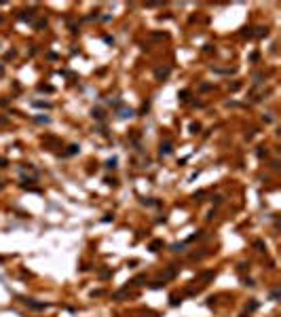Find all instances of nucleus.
<instances>
[{
    "label": "nucleus",
    "instance_id": "obj_5",
    "mask_svg": "<svg viewBox=\"0 0 281 317\" xmlns=\"http://www.w3.org/2000/svg\"><path fill=\"white\" fill-rule=\"evenodd\" d=\"M119 116H121V119H127V116H133V110H131V108H121V110H119Z\"/></svg>",
    "mask_w": 281,
    "mask_h": 317
},
{
    "label": "nucleus",
    "instance_id": "obj_7",
    "mask_svg": "<svg viewBox=\"0 0 281 317\" xmlns=\"http://www.w3.org/2000/svg\"><path fill=\"white\" fill-rule=\"evenodd\" d=\"M32 17H34L32 11H21V13H19V19H23V21H30Z\"/></svg>",
    "mask_w": 281,
    "mask_h": 317
},
{
    "label": "nucleus",
    "instance_id": "obj_12",
    "mask_svg": "<svg viewBox=\"0 0 281 317\" xmlns=\"http://www.w3.org/2000/svg\"><path fill=\"white\" fill-rule=\"evenodd\" d=\"M199 129H201V125H199V123H192V125H190V133H199Z\"/></svg>",
    "mask_w": 281,
    "mask_h": 317
},
{
    "label": "nucleus",
    "instance_id": "obj_15",
    "mask_svg": "<svg viewBox=\"0 0 281 317\" xmlns=\"http://www.w3.org/2000/svg\"><path fill=\"white\" fill-rule=\"evenodd\" d=\"M180 302H182V300H180L178 296H171V302H169V304H171V306H178Z\"/></svg>",
    "mask_w": 281,
    "mask_h": 317
},
{
    "label": "nucleus",
    "instance_id": "obj_1",
    "mask_svg": "<svg viewBox=\"0 0 281 317\" xmlns=\"http://www.w3.org/2000/svg\"><path fill=\"white\" fill-rule=\"evenodd\" d=\"M23 302H25V304H28V306H30V309H36V311H40V309H44V306H47V304H44V302H34V300H32V298H25V300H23Z\"/></svg>",
    "mask_w": 281,
    "mask_h": 317
},
{
    "label": "nucleus",
    "instance_id": "obj_16",
    "mask_svg": "<svg viewBox=\"0 0 281 317\" xmlns=\"http://www.w3.org/2000/svg\"><path fill=\"white\" fill-rule=\"evenodd\" d=\"M106 167H108V169H114V167H116V159H110V161L106 163Z\"/></svg>",
    "mask_w": 281,
    "mask_h": 317
},
{
    "label": "nucleus",
    "instance_id": "obj_11",
    "mask_svg": "<svg viewBox=\"0 0 281 317\" xmlns=\"http://www.w3.org/2000/svg\"><path fill=\"white\" fill-rule=\"evenodd\" d=\"M32 106H36V108H51L49 102H32Z\"/></svg>",
    "mask_w": 281,
    "mask_h": 317
},
{
    "label": "nucleus",
    "instance_id": "obj_9",
    "mask_svg": "<svg viewBox=\"0 0 281 317\" xmlns=\"http://www.w3.org/2000/svg\"><path fill=\"white\" fill-rule=\"evenodd\" d=\"M184 245L186 243H174V245H171V252H184Z\"/></svg>",
    "mask_w": 281,
    "mask_h": 317
},
{
    "label": "nucleus",
    "instance_id": "obj_3",
    "mask_svg": "<svg viewBox=\"0 0 281 317\" xmlns=\"http://www.w3.org/2000/svg\"><path fill=\"white\" fill-rule=\"evenodd\" d=\"M169 72H171L169 68H159V70H157V78H159V80L167 78V76H169Z\"/></svg>",
    "mask_w": 281,
    "mask_h": 317
},
{
    "label": "nucleus",
    "instance_id": "obj_10",
    "mask_svg": "<svg viewBox=\"0 0 281 317\" xmlns=\"http://www.w3.org/2000/svg\"><path fill=\"white\" fill-rule=\"evenodd\" d=\"M76 152H78V146H70V148L66 150V152H63V157H70V155H76Z\"/></svg>",
    "mask_w": 281,
    "mask_h": 317
},
{
    "label": "nucleus",
    "instance_id": "obj_21",
    "mask_svg": "<svg viewBox=\"0 0 281 317\" xmlns=\"http://www.w3.org/2000/svg\"><path fill=\"white\" fill-rule=\"evenodd\" d=\"M106 184H110V186H114V184H116V180H112V178H106Z\"/></svg>",
    "mask_w": 281,
    "mask_h": 317
},
{
    "label": "nucleus",
    "instance_id": "obj_14",
    "mask_svg": "<svg viewBox=\"0 0 281 317\" xmlns=\"http://www.w3.org/2000/svg\"><path fill=\"white\" fill-rule=\"evenodd\" d=\"M36 121H38V123H44V125H47V123H51V119H49V116H36Z\"/></svg>",
    "mask_w": 281,
    "mask_h": 317
},
{
    "label": "nucleus",
    "instance_id": "obj_20",
    "mask_svg": "<svg viewBox=\"0 0 281 317\" xmlns=\"http://www.w3.org/2000/svg\"><path fill=\"white\" fill-rule=\"evenodd\" d=\"M180 95V99H188V95H190V91H182V93H178Z\"/></svg>",
    "mask_w": 281,
    "mask_h": 317
},
{
    "label": "nucleus",
    "instance_id": "obj_6",
    "mask_svg": "<svg viewBox=\"0 0 281 317\" xmlns=\"http://www.w3.org/2000/svg\"><path fill=\"white\" fill-rule=\"evenodd\" d=\"M161 247H163V241H161V239H157V241L150 243V252H159Z\"/></svg>",
    "mask_w": 281,
    "mask_h": 317
},
{
    "label": "nucleus",
    "instance_id": "obj_4",
    "mask_svg": "<svg viewBox=\"0 0 281 317\" xmlns=\"http://www.w3.org/2000/svg\"><path fill=\"white\" fill-rule=\"evenodd\" d=\"M91 114H93V119H97V121H104V119H106V114H104L102 108H93Z\"/></svg>",
    "mask_w": 281,
    "mask_h": 317
},
{
    "label": "nucleus",
    "instance_id": "obj_13",
    "mask_svg": "<svg viewBox=\"0 0 281 317\" xmlns=\"http://www.w3.org/2000/svg\"><path fill=\"white\" fill-rule=\"evenodd\" d=\"M254 245H256V247H258L260 252H264V250H266V245H264V243H262L260 239H258V241H254Z\"/></svg>",
    "mask_w": 281,
    "mask_h": 317
},
{
    "label": "nucleus",
    "instance_id": "obj_19",
    "mask_svg": "<svg viewBox=\"0 0 281 317\" xmlns=\"http://www.w3.org/2000/svg\"><path fill=\"white\" fill-rule=\"evenodd\" d=\"M258 157H266V148H264V146L258 148Z\"/></svg>",
    "mask_w": 281,
    "mask_h": 317
},
{
    "label": "nucleus",
    "instance_id": "obj_18",
    "mask_svg": "<svg viewBox=\"0 0 281 317\" xmlns=\"http://www.w3.org/2000/svg\"><path fill=\"white\" fill-rule=\"evenodd\" d=\"M38 89H40V91H49V93L53 91V87H51V85H40Z\"/></svg>",
    "mask_w": 281,
    "mask_h": 317
},
{
    "label": "nucleus",
    "instance_id": "obj_22",
    "mask_svg": "<svg viewBox=\"0 0 281 317\" xmlns=\"http://www.w3.org/2000/svg\"><path fill=\"white\" fill-rule=\"evenodd\" d=\"M270 298H273V300H277V298H279V290H275V292L270 294Z\"/></svg>",
    "mask_w": 281,
    "mask_h": 317
},
{
    "label": "nucleus",
    "instance_id": "obj_17",
    "mask_svg": "<svg viewBox=\"0 0 281 317\" xmlns=\"http://www.w3.org/2000/svg\"><path fill=\"white\" fill-rule=\"evenodd\" d=\"M254 309H258V302H256V300H251V302L247 304V313H249V311H254Z\"/></svg>",
    "mask_w": 281,
    "mask_h": 317
},
{
    "label": "nucleus",
    "instance_id": "obj_2",
    "mask_svg": "<svg viewBox=\"0 0 281 317\" xmlns=\"http://www.w3.org/2000/svg\"><path fill=\"white\" fill-rule=\"evenodd\" d=\"M174 152V146H171V142H165V144H161V155L163 157H167Z\"/></svg>",
    "mask_w": 281,
    "mask_h": 317
},
{
    "label": "nucleus",
    "instance_id": "obj_8",
    "mask_svg": "<svg viewBox=\"0 0 281 317\" xmlns=\"http://www.w3.org/2000/svg\"><path fill=\"white\" fill-rule=\"evenodd\" d=\"M201 237H203V231H199L197 235H190V237H188L184 243H192V241H197V239H201Z\"/></svg>",
    "mask_w": 281,
    "mask_h": 317
},
{
    "label": "nucleus",
    "instance_id": "obj_23",
    "mask_svg": "<svg viewBox=\"0 0 281 317\" xmlns=\"http://www.w3.org/2000/svg\"><path fill=\"white\" fill-rule=\"evenodd\" d=\"M0 167H6V159H0Z\"/></svg>",
    "mask_w": 281,
    "mask_h": 317
}]
</instances>
